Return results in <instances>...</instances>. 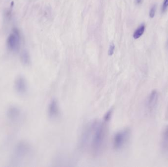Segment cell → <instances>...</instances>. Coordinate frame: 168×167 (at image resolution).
<instances>
[{
	"mask_svg": "<svg viewBox=\"0 0 168 167\" xmlns=\"http://www.w3.org/2000/svg\"><path fill=\"white\" fill-rule=\"evenodd\" d=\"M91 136V151L95 154H98L102 151L107 134V127L104 122H95L89 127Z\"/></svg>",
	"mask_w": 168,
	"mask_h": 167,
	"instance_id": "1",
	"label": "cell"
},
{
	"mask_svg": "<svg viewBox=\"0 0 168 167\" xmlns=\"http://www.w3.org/2000/svg\"><path fill=\"white\" fill-rule=\"evenodd\" d=\"M32 148L29 143L21 141L15 146L11 157V163L13 166H19L24 159L30 155Z\"/></svg>",
	"mask_w": 168,
	"mask_h": 167,
	"instance_id": "2",
	"label": "cell"
},
{
	"mask_svg": "<svg viewBox=\"0 0 168 167\" xmlns=\"http://www.w3.org/2000/svg\"><path fill=\"white\" fill-rule=\"evenodd\" d=\"M130 131L128 129L118 132L113 138V147L116 150H120L126 145L130 136Z\"/></svg>",
	"mask_w": 168,
	"mask_h": 167,
	"instance_id": "3",
	"label": "cell"
},
{
	"mask_svg": "<svg viewBox=\"0 0 168 167\" xmlns=\"http://www.w3.org/2000/svg\"><path fill=\"white\" fill-rule=\"evenodd\" d=\"M21 43L20 32L18 29L14 28L12 33L7 39V46L8 49L12 52H17L19 50Z\"/></svg>",
	"mask_w": 168,
	"mask_h": 167,
	"instance_id": "4",
	"label": "cell"
},
{
	"mask_svg": "<svg viewBox=\"0 0 168 167\" xmlns=\"http://www.w3.org/2000/svg\"><path fill=\"white\" fill-rule=\"evenodd\" d=\"M6 115L8 120L11 122H18L22 116V112L18 106L11 105L7 108Z\"/></svg>",
	"mask_w": 168,
	"mask_h": 167,
	"instance_id": "5",
	"label": "cell"
},
{
	"mask_svg": "<svg viewBox=\"0 0 168 167\" xmlns=\"http://www.w3.org/2000/svg\"><path fill=\"white\" fill-rule=\"evenodd\" d=\"M14 88L20 95L25 94L28 91V84L26 79L22 75H19L14 81Z\"/></svg>",
	"mask_w": 168,
	"mask_h": 167,
	"instance_id": "6",
	"label": "cell"
},
{
	"mask_svg": "<svg viewBox=\"0 0 168 167\" xmlns=\"http://www.w3.org/2000/svg\"><path fill=\"white\" fill-rule=\"evenodd\" d=\"M158 100V94L156 91L154 90L150 93L146 101V106L147 109L152 112L156 107Z\"/></svg>",
	"mask_w": 168,
	"mask_h": 167,
	"instance_id": "7",
	"label": "cell"
},
{
	"mask_svg": "<svg viewBox=\"0 0 168 167\" xmlns=\"http://www.w3.org/2000/svg\"><path fill=\"white\" fill-rule=\"evenodd\" d=\"M48 115L51 119H55L60 114L58 103L56 99H53L49 105L48 109Z\"/></svg>",
	"mask_w": 168,
	"mask_h": 167,
	"instance_id": "8",
	"label": "cell"
},
{
	"mask_svg": "<svg viewBox=\"0 0 168 167\" xmlns=\"http://www.w3.org/2000/svg\"><path fill=\"white\" fill-rule=\"evenodd\" d=\"M161 148L164 154L168 156V126L165 128L162 133Z\"/></svg>",
	"mask_w": 168,
	"mask_h": 167,
	"instance_id": "9",
	"label": "cell"
},
{
	"mask_svg": "<svg viewBox=\"0 0 168 167\" xmlns=\"http://www.w3.org/2000/svg\"><path fill=\"white\" fill-rule=\"evenodd\" d=\"M21 60L23 64L24 65H30L31 63V58H30V54L28 51L24 50L21 53Z\"/></svg>",
	"mask_w": 168,
	"mask_h": 167,
	"instance_id": "10",
	"label": "cell"
},
{
	"mask_svg": "<svg viewBox=\"0 0 168 167\" xmlns=\"http://www.w3.org/2000/svg\"><path fill=\"white\" fill-rule=\"evenodd\" d=\"M144 31H145V25L144 24H142L134 32L133 38L135 39H138L141 36H142L144 33Z\"/></svg>",
	"mask_w": 168,
	"mask_h": 167,
	"instance_id": "11",
	"label": "cell"
},
{
	"mask_svg": "<svg viewBox=\"0 0 168 167\" xmlns=\"http://www.w3.org/2000/svg\"><path fill=\"white\" fill-rule=\"evenodd\" d=\"M156 6L155 5H153L152 6V8H150V11H149V17L150 18H153L155 16V12H156Z\"/></svg>",
	"mask_w": 168,
	"mask_h": 167,
	"instance_id": "12",
	"label": "cell"
},
{
	"mask_svg": "<svg viewBox=\"0 0 168 167\" xmlns=\"http://www.w3.org/2000/svg\"><path fill=\"white\" fill-rule=\"evenodd\" d=\"M115 46L113 43H112L110 45L109 51H108V54L109 55H112L114 54V51H115Z\"/></svg>",
	"mask_w": 168,
	"mask_h": 167,
	"instance_id": "13",
	"label": "cell"
},
{
	"mask_svg": "<svg viewBox=\"0 0 168 167\" xmlns=\"http://www.w3.org/2000/svg\"><path fill=\"white\" fill-rule=\"evenodd\" d=\"M168 7V0H164L162 5V11L165 12Z\"/></svg>",
	"mask_w": 168,
	"mask_h": 167,
	"instance_id": "14",
	"label": "cell"
},
{
	"mask_svg": "<svg viewBox=\"0 0 168 167\" xmlns=\"http://www.w3.org/2000/svg\"><path fill=\"white\" fill-rule=\"evenodd\" d=\"M142 0H136V1H137V2L138 4H140V2H142Z\"/></svg>",
	"mask_w": 168,
	"mask_h": 167,
	"instance_id": "15",
	"label": "cell"
}]
</instances>
